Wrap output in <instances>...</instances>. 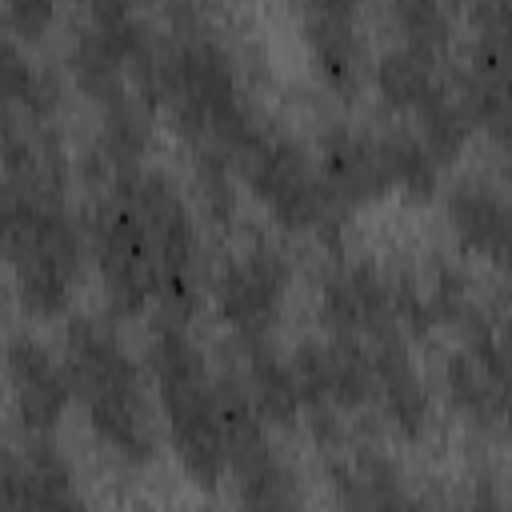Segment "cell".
Instances as JSON below:
<instances>
[{"label": "cell", "mask_w": 512, "mask_h": 512, "mask_svg": "<svg viewBox=\"0 0 512 512\" xmlns=\"http://www.w3.org/2000/svg\"><path fill=\"white\" fill-rule=\"evenodd\" d=\"M148 100L168 112L172 128L196 144V152L216 148L236 156L260 128L228 48L196 28H180L164 48H156Z\"/></svg>", "instance_id": "1"}, {"label": "cell", "mask_w": 512, "mask_h": 512, "mask_svg": "<svg viewBox=\"0 0 512 512\" xmlns=\"http://www.w3.org/2000/svg\"><path fill=\"white\" fill-rule=\"evenodd\" d=\"M64 364L92 436L124 464L156 456V420L148 408L144 376L112 324L80 316L64 332Z\"/></svg>", "instance_id": "2"}, {"label": "cell", "mask_w": 512, "mask_h": 512, "mask_svg": "<svg viewBox=\"0 0 512 512\" xmlns=\"http://www.w3.org/2000/svg\"><path fill=\"white\" fill-rule=\"evenodd\" d=\"M148 372L164 404V428L176 464L200 492H216L228 472L220 384L184 320H156L148 336Z\"/></svg>", "instance_id": "3"}, {"label": "cell", "mask_w": 512, "mask_h": 512, "mask_svg": "<svg viewBox=\"0 0 512 512\" xmlns=\"http://www.w3.org/2000/svg\"><path fill=\"white\" fill-rule=\"evenodd\" d=\"M4 244L24 312L36 320L64 316L84 264L80 228L64 196L4 184Z\"/></svg>", "instance_id": "4"}, {"label": "cell", "mask_w": 512, "mask_h": 512, "mask_svg": "<svg viewBox=\"0 0 512 512\" xmlns=\"http://www.w3.org/2000/svg\"><path fill=\"white\" fill-rule=\"evenodd\" d=\"M236 172L284 232H336L344 208L328 192L320 164L284 132L260 124L256 136L232 156Z\"/></svg>", "instance_id": "5"}, {"label": "cell", "mask_w": 512, "mask_h": 512, "mask_svg": "<svg viewBox=\"0 0 512 512\" xmlns=\"http://www.w3.org/2000/svg\"><path fill=\"white\" fill-rule=\"evenodd\" d=\"M136 204L152 252H156V268H160V308L172 320H188L196 300H200V236H196V220L192 208L184 200V192L156 168H132L124 176H112Z\"/></svg>", "instance_id": "6"}, {"label": "cell", "mask_w": 512, "mask_h": 512, "mask_svg": "<svg viewBox=\"0 0 512 512\" xmlns=\"http://www.w3.org/2000/svg\"><path fill=\"white\" fill-rule=\"evenodd\" d=\"M92 256H96L104 300L116 320H136L152 304H160V268H156L148 228L132 196L116 180L92 212Z\"/></svg>", "instance_id": "7"}, {"label": "cell", "mask_w": 512, "mask_h": 512, "mask_svg": "<svg viewBox=\"0 0 512 512\" xmlns=\"http://www.w3.org/2000/svg\"><path fill=\"white\" fill-rule=\"evenodd\" d=\"M292 376L300 388L304 416L312 420L316 436L340 440V420L372 404V356L368 344L352 336H324L304 340L292 352Z\"/></svg>", "instance_id": "8"}, {"label": "cell", "mask_w": 512, "mask_h": 512, "mask_svg": "<svg viewBox=\"0 0 512 512\" xmlns=\"http://www.w3.org/2000/svg\"><path fill=\"white\" fill-rule=\"evenodd\" d=\"M220 384V416H224V452H228V476L240 504L256 508H284L296 504V476L276 452L264 416L248 400L236 372L216 376Z\"/></svg>", "instance_id": "9"}, {"label": "cell", "mask_w": 512, "mask_h": 512, "mask_svg": "<svg viewBox=\"0 0 512 512\" xmlns=\"http://www.w3.org/2000/svg\"><path fill=\"white\" fill-rule=\"evenodd\" d=\"M460 348L444 360V388L460 416L480 428H512V360L504 356L484 308L456 324Z\"/></svg>", "instance_id": "10"}, {"label": "cell", "mask_w": 512, "mask_h": 512, "mask_svg": "<svg viewBox=\"0 0 512 512\" xmlns=\"http://www.w3.org/2000/svg\"><path fill=\"white\" fill-rule=\"evenodd\" d=\"M292 288V264L272 244H248L244 252L228 256L208 292L220 324L232 332V340H256L272 336Z\"/></svg>", "instance_id": "11"}, {"label": "cell", "mask_w": 512, "mask_h": 512, "mask_svg": "<svg viewBox=\"0 0 512 512\" xmlns=\"http://www.w3.org/2000/svg\"><path fill=\"white\" fill-rule=\"evenodd\" d=\"M460 100L496 144L512 140V0H472V52Z\"/></svg>", "instance_id": "12"}, {"label": "cell", "mask_w": 512, "mask_h": 512, "mask_svg": "<svg viewBox=\"0 0 512 512\" xmlns=\"http://www.w3.org/2000/svg\"><path fill=\"white\" fill-rule=\"evenodd\" d=\"M316 164H320L328 192L336 196V204L344 212L376 204V200L396 192V172H392L384 132H364L352 124H328L320 136Z\"/></svg>", "instance_id": "13"}, {"label": "cell", "mask_w": 512, "mask_h": 512, "mask_svg": "<svg viewBox=\"0 0 512 512\" xmlns=\"http://www.w3.org/2000/svg\"><path fill=\"white\" fill-rule=\"evenodd\" d=\"M320 320L332 336H352L360 344L400 328L396 284L384 280L372 264H340L320 288ZM404 332V328H400Z\"/></svg>", "instance_id": "14"}, {"label": "cell", "mask_w": 512, "mask_h": 512, "mask_svg": "<svg viewBox=\"0 0 512 512\" xmlns=\"http://www.w3.org/2000/svg\"><path fill=\"white\" fill-rule=\"evenodd\" d=\"M8 384H12V404L24 432H40V436H48L64 420L76 396L68 364L56 360L28 332H16L8 340Z\"/></svg>", "instance_id": "15"}, {"label": "cell", "mask_w": 512, "mask_h": 512, "mask_svg": "<svg viewBox=\"0 0 512 512\" xmlns=\"http://www.w3.org/2000/svg\"><path fill=\"white\" fill-rule=\"evenodd\" d=\"M368 356H372V404L380 408V416L392 424L396 436L404 440H420L428 432L432 420V404H428V388L416 372V360L408 352V332L392 328L376 340H368Z\"/></svg>", "instance_id": "16"}, {"label": "cell", "mask_w": 512, "mask_h": 512, "mask_svg": "<svg viewBox=\"0 0 512 512\" xmlns=\"http://www.w3.org/2000/svg\"><path fill=\"white\" fill-rule=\"evenodd\" d=\"M444 208L456 240L512 280V204L476 180H460Z\"/></svg>", "instance_id": "17"}, {"label": "cell", "mask_w": 512, "mask_h": 512, "mask_svg": "<svg viewBox=\"0 0 512 512\" xmlns=\"http://www.w3.org/2000/svg\"><path fill=\"white\" fill-rule=\"evenodd\" d=\"M0 492L8 504H52V508L80 504V488L68 456L40 432H28V444L4 456Z\"/></svg>", "instance_id": "18"}, {"label": "cell", "mask_w": 512, "mask_h": 512, "mask_svg": "<svg viewBox=\"0 0 512 512\" xmlns=\"http://www.w3.org/2000/svg\"><path fill=\"white\" fill-rule=\"evenodd\" d=\"M240 352V384L248 392V400L256 404V412L264 416L268 428H296V420L304 416L300 404V388L292 376V360H284L268 336L256 340H236Z\"/></svg>", "instance_id": "19"}, {"label": "cell", "mask_w": 512, "mask_h": 512, "mask_svg": "<svg viewBox=\"0 0 512 512\" xmlns=\"http://www.w3.org/2000/svg\"><path fill=\"white\" fill-rule=\"evenodd\" d=\"M304 44L308 60L320 76V84L336 96H356L364 80V44L356 36V20H328V16H304Z\"/></svg>", "instance_id": "20"}, {"label": "cell", "mask_w": 512, "mask_h": 512, "mask_svg": "<svg viewBox=\"0 0 512 512\" xmlns=\"http://www.w3.org/2000/svg\"><path fill=\"white\" fill-rule=\"evenodd\" d=\"M440 60L428 52H416L408 44L388 48L376 64H372V84L380 92V104L400 112V116H416L440 88H448V80L436 68Z\"/></svg>", "instance_id": "21"}, {"label": "cell", "mask_w": 512, "mask_h": 512, "mask_svg": "<svg viewBox=\"0 0 512 512\" xmlns=\"http://www.w3.org/2000/svg\"><path fill=\"white\" fill-rule=\"evenodd\" d=\"M332 488L340 504L384 508V504H412L416 496L404 488L396 464L372 448H344L332 460Z\"/></svg>", "instance_id": "22"}, {"label": "cell", "mask_w": 512, "mask_h": 512, "mask_svg": "<svg viewBox=\"0 0 512 512\" xmlns=\"http://www.w3.org/2000/svg\"><path fill=\"white\" fill-rule=\"evenodd\" d=\"M4 96H8V112L32 124H52L56 108H60V84L52 72H44L40 64H32V56H24L20 40L8 36L4 44Z\"/></svg>", "instance_id": "23"}, {"label": "cell", "mask_w": 512, "mask_h": 512, "mask_svg": "<svg viewBox=\"0 0 512 512\" xmlns=\"http://www.w3.org/2000/svg\"><path fill=\"white\" fill-rule=\"evenodd\" d=\"M384 140H388V156H392V172H396V192H404L416 204L432 200L436 188H440V168L444 164L408 128H392V132H384Z\"/></svg>", "instance_id": "24"}, {"label": "cell", "mask_w": 512, "mask_h": 512, "mask_svg": "<svg viewBox=\"0 0 512 512\" xmlns=\"http://www.w3.org/2000/svg\"><path fill=\"white\" fill-rule=\"evenodd\" d=\"M392 24L400 44L440 60L452 40V0H392Z\"/></svg>", "instance_id": "25"}, {"label": "cell", "mask_w": 512, "mask_h": 512, "mask_svg": "<svg viewBox=\"0 0 512 512\" xmlns=\"http://www.w3.org/2000/svg\"><path fill=\"white\" fill-rule=\"evenodd\" d=\"M232 168L236 160L228 152H216V148H200L196 156V200L204 208V216L220 228L232 224L236 216V180H232Z\"/></svg>", "instance_id": "26"}, {"label": "cell", "mask_w": 512, "mask_h": 512, "mask_svg": "<svg viewBox=\"0 0 512 512\" xmlns=\"http://www.w3.org/2000/svg\"><path fill=\"white\" fill-rule=\"evenodd\" d=\"M56 4L60 0H4V20L12 40L20 44H36L48 36V28L56 24Z\"/></svg>", "instance_id": "27"}, {"label": "cell", "mask_w": 512, "mask_h": 512, "mask_svg": "<svg viewBox=\"0 0 512 512\" xmlns=\"http://www.w3.org/2000/svg\"><path fill=\"white\" fill-rule=\"evenodd\" d=\"M488 320H492V332H496V340H500L504 356L512 360V280L500 288L496 304L488 308Z\"/></svg>", "instance_id": "28"}, {"label": "cell", "mask_w": 512, "mask_h": 512, "mask_svg": "<svg viewBox=\"0 0 512 512\" xmlns=\"http://www.w3.org/2000/svg\"><path fill=\"white\" fill-rule=\"evenodd\" d=\"M364 0H304V16H328V20H356Z\"/></svg>", "instance_id": "29"}, {"label": "cell", "mask_w": 512, "mask_h": 512, "mask_svg": "<svg viewBox=\"0 0 512 512\" xmlns=\"http://www.w3.org/2000/svg\"><path fill=\"white\" fill-rule=\"evenodd\" d=\"M88 20H120V16H136V0H80Z\"/></svg>", "instance_id": "30"}, {"label": "cell", "mask_w": 512, "mask_h": 512, "mask_svg": "<svg viewBox=\"0 0 512 512\" xmlns=\"http://www.w3.org/2000/svg\"><path fill=\"white\" fill-rule=\"evenodd\" d=\"M500 152H504V172H508V192H512V144H504Z\"/></svg>", "instance_id": "31"}, {"label": "cell", "mask_w": 512, "mask_h": 512, "mask_svg": "<svg viewBox=\"0 0 512 512\" xmlns=\"http://www.w3.org/2000/svg\"><path fill=\"white\" fill-rule=\"evenodd\" d=\"M452 4H468V0H452Z\"/></svg>", "instance_id": "32"}]
</instances>
